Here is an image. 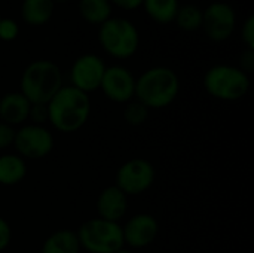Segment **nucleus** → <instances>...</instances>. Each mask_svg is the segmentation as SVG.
<instances>
[{"instance_id":"nucleus-15","label":"nucleus","mask_w":254,"mask_h":253,"mask_svg":"<svg viewBox=\"0 0 254 253\" xmlns=\"http://www.w3.org/2000/svg\"><path fill=\"white\" fill-rule=\"evenodd\" d=\"M27 176V163L18 154H4L0 157V185L15 186Z\"/></svg>"},{"instance_id":"nucleus-31","label":"nucleus","mask_w":254,"mask_h":253,"mask_svg":"<svg viewBox=\"0 0 254 253\" xmlns=\"http://www.w3.org/2000/svg\"><path fill=\"white\" fill-rule=\"evenodd\" d=\"M0 18H1V15H0Z\"/></svg>"},{"instance_id":"nucleus-30","label":"nucleus","mask_w":254,"mask_h":253,"mask_svg":"<svg viewBox=\"0 0 254 253\" xmlns=\"http://www.w3.org/2000/svg\"><path fill=\"white\" fill-rule=\"evenodd\" d=\"M55 1H68V0H54V3H55Z\"/></svg>"},{"instance_id":"nucleus-8","label":"nucleus","mask_w":254,"mask_h":253,"mask_svg":"<svg viewBox=\"0 0 254 253\" xmlns=\"http://www.w3.org/2000/svg\"><path fill=\"white\" fill-rule=\"evenodd\" d=\"M13 146L24 160H42L54 149V136L45 125L27 124L15 133Z\"/></svg>"},{"instance_id":"nucleus-22","label":"nucleus","mask_w":254,"mask_h":253,"mask_svg":"<svg viewBox=\"0 0 254 253\" xmlns=\"http://www.w3.org/2000/svg\"><path fill=\"white\" fill-rule=\"evenodd\" d=\"M18 33H19V27L16 21H13L12 18H0V40L10 42L16 39Z\"/></svg>"},{"instance_id":"nucleus-4","label":"nucleus","mask_w":254,"mask_h":253,"mask_svg":"<svg viewBox=\"0 0 254 253\" xmlns=\"http://www.w3.org/2000/svg\"><path fill=\"white\" fill-rule=\"evenodd\" d=\"M205 91L222 101H238L250 89V78L238 66L216 64L204 75Z\"/></svg>"},{"instance_id":"nucleus-23","label":"nucleus","mask_w":254,"mask_h":253,"mask_svg":"<svg viewBox=\"0 0 254 253\" xmlns=\"http://www.w3.org/2000/svg\"><path fill=\"white\" fill-rule=\"evenodd\" d=\"M28 119L34 125H43L45 122H48V119H49V116H48V106L46 104H31L30 113H28Z\"/></svg>"},{"instance_id":"nucleus-16","label":"nucleus","mask_w":254,"mask_h":253,"mask_svg":"<svg viewBox=\"0 0 254 253\" xmlns=\"http://www.w3.org/2000/svg\"><path fill=\"white\" fill-rule=\"evenodd\" d=\"M80 243L76 231L58 230L48 236L42 245V253H80Z\"/></svg>"},{"instance_id":"nucleus-3","label":"nucleus","mask_w":254,"mask_h":253,"mask_svg":"<svg viewBox=\"0 0 254 253\" xmlns=\"http://www.w3.org/2000/svg\"><path fill=\"white\" fill-rule=\"evenodd\" d=\"M61 86L63 73L60 67L49 60H36L24 69L19 92L31 104H48Z\"/></svg>"},{"instance_id":"nucleus-19","label":"nucleus","mask_w":254,"mask_h":253,"mask_svg":"<svg viewBox=\"0 0 254 253\" xmlns=\"http://www.w3.org/2000/svg\"><path fill=\"white\" fill-rule=\"evenodd\" d=\"M146 13L158 24H170L174 22L179 0H143L141 4Z\"/></svg>"},{"instance_id":"nucleus-20","label":"nucleus","mask_w":254,"mask_h":253,"mask_svg":"<svg viewBox=\"0 0 254 253\" xmlns=\"http://www.w3.org/2000/svg\"><path fill=\"white\" fill-rule=\"evenodd\" d=\"M174 22L183 31H195L202 27V10L193 3L179 6Z\"/></svg>"},{"instance_id":"nucleus-17","label":"nucleus","mask_w":254,"mask_h":253,"mask_svg":"<svg viewBox=\"0 0 254 253\" xmlns=\"http://www.w3.org/2000/svg\"><path fill=\"white\" fill-rule=\"evenodd\" d=\"M54 7V0H24L21 4V16L24 22L39 27L52 18Z\"/></svg>"},{"instance_id":"nucleus-24","label":"nucleus","mask_w":254,"mask_h":253,"mask_svg":"<svg viewBox=\"0 0 254 253\" xmlns=\"http://www.w3.org/2000/svg\"><path fill=\"white\" fill-rule=\"evenodd\" d=\"M241 37L247 49H254V15L247 16L241 28Z\"/></svg>"},{"instance_id":"nucleus-21","label":"nucleus","mask_w":254,"mask_h":253,"mask_svg":"<svg viewBox=\"0 0 254 253\" xmlns=\"http://www.w3.org/2000/svg\"><path fill=\"white\" fill-rule=\"evenodd\" d=\"M147 118H149V109L143 103H140L138 100H131L127 103L124 109V119L127 124L132 127H140L147 121Z\"/></svg>"},{"instance_id":"nucleus-14","label":"nucleus","mask_w":254,"mask_h":253,"mask_svg":"<svg viewBox=\"0 0 254 253\" xmlns=\"http://www.w3.org/2000/svg\"><path fill=\"white\" fill-rule=\"evenodd\" d=\"M31 103L18 91L7 92L0 98V122L16 127L28 121Z\"/></svg>"},{"instance_id":"nucleus-6","label":"nucleus","mask_w":254,"mask_h":253,"mask_svg":"<svg viewBox=\"0 0 254 253\" xmlns=\"http://www.w3.org/2000/svg\"><path fill=\"white\" fill-rule=\"evenodd\" d=\"M98 40L109 55L125 60L137 52L140 34L131 21L124 18H109L100 25Z\"/></svg>"},{"instance_id":"nucleus-25","label":"nucleus","mask_w":254,"mask_h":253,"mask_svg":"<svg viewBox=\"0 0 254 253\" xmlns=\"http://www.w3.org/2000/svg\"><path fill=\"white\" fill-rule=\"evenodd\" d=\"M15 127L7 125L4 122H0V151L13 146V140H15Z\"/></svg>"},{"instance_id":"nucleus-10","label":"nucleus","mask_w":254,"mask_h":253,"mask_svg":"<svg viewBox=\"0 0 254 253\" xmlns=\"http://www.w3.org/2000/svg\"><path fill=\"white\" fill-rule=\"evenodd\" d=\"M106 64L95 54H83L74 60L70 69V85L79 91L89 94L100 89Z\"/></svg>"},{"instance_id":"nucleus-5","label":"nucleus","mask_w":254,"mask_h":253,"mask_svg":"<svg viewBox=\"0 0 254 253\" xmlns=\"http://www.w3.org/2000/svg\"><path fill=\"white\" fill-rule=\"evenodd\" d=\"M80 249L88 253H115L124 249L122 225L101 218L83 222L76 231Z\"/></svg>"},{"instance_id":"nucleus-9","label":"nucleus","mask_w":254,"mask_h":253,"mask_svg":"<svg viewBox=\"0 0 254 253\" xmlns=\"http://www.w3.org/2000/svg\"><path fill=\"white\" fill-rule=\"evenodd\" d=\"M237 27V13L226 1H214L202 10V27L213 42L228 40Z\"/></svg>"},{"instance_id":"nucleus-12","label":"nucleus","mask_w":254,"mask_h":253,"mask_svg":"<svg viewBox=\"0 0 254 253\" xmlns=\"http://www.w3.org/2000/svg\"><path fill=\"white\" fill-rule=\"evenodd\" d=\"M159 234V224L149 213H138L129 218L122 227L124 243L132 249L150 246Z\"/></svg>"},{"instance_id":"nucleus-29","label":"nucleus","mask_w":254,"mask_h":253,"mask_svg":"<svg viewBox=\"0 0 254 253\" xmlns=\"http://www.w3.org/2000/svg\"><path fill=\"white\" fill-rule=\"evenodd\" d=\"M115 253H132L131 251H127V249H121V251H118V252Z\"/></svg>"},{"instance_id":"nucleus-1","label":"nucleus","mask_w":254,"mask_h":253,"mask_svg":"<svg viewBox=\"0 0 254 253\" xmlns=\"http://www.w3.org/2000/svg\"><path fill=\"white\" fill-rule=\"evenodd\" d=\"M46 106L49 116L48 122L61 133H74L80 130L91 115V100L88 94L71 85H63Z\"/></svg>"},{"instance_id":"nucleus-13","label":"nucleus","mask_w":254,"mask_h":253,"mask_svg":"<svg viewBox=\"0 0 254 253\" xmlns=\"http://www.w3.org/2000/svg\"><path fill=\"white\" fill-rule=\"evenodd\" d=\"M95 207L98 218L119 224L128 212V197L118 186H107L100 192Z\"/></svg>"},{"instance_id":"nucleus-11","label":"nucleus","mask_w":254,"mask_h":253,"mask_svg":"<svg viewBox=\"0 0 254 253\" xmlns=\"http://www.w3.org/2000/svg\"><path fill=\"white\" fill-rule=\"evenodd\" d=\"M100 89L107 100L118 104H127L135 97V78L124 66L106 67Z\"/></svg>"},{"instance_id":"nucleus-27","label":"nucleus","mask_w":254,"mask_h":253,"mask_svg":"<svg viewBox=\"0 0 254 253\" xmlns=\"http://www.w3.org/2000/svg\"><path fill=\"white\" fill-rule=\"evenodd\" d=\"M244 73H252L254 70V49H247L241 54L240 57V66H238Z\"/></svg>"},{"instance_id":"nucleus-28","label":"nucleus","mask_w":254,"mask_h":253,"mask_svg":"<svg viewBox=\"0 0 254 253\" xmlns=\"http://www.w3.org/2000/svg\"><path fill=\"white\" fill-rule=\"evenodd\" d=\"M110 3H113L125 10H134L143 4V0H110Z\"/></svg>"},{"instance_id":"nucleus-26","label":"nucleus","mask_w":254,"mask_h":253,"mask_svg":"<svg viewBox=\"0 0 254 253\" xmlns=\"http://www.w3.org/2000/svg\"><path fill=\"white\" fill-rule=\"evenodd\" d=\"M12 240V230L7 221L0 216V252L6 251Z\"/></svg>"},{"instance_id":"nucleus-7","label":"nucleus","mask_w":254,"mask_h":253,"mask_svg":"<svg viewBox=\"0 0 254 253\" xmlns=\"http://www.w3.org/2000/svg\"><path fill=\"white\" fill-rule=\"evenodd\" d=\"M156 171L150 161L144 158H132L124 163L116 171V183L127 197L141 195L155 183Z\"/></svg>"},{"instance_id":"nucleus-18","label":"nucleus","mask_w":254,"mask_h":253,"mask_svg":"<svg viewBox=\"0 0 254 253\" xmlns=\"http://www.w3.org/2000/svg\"><path fill=\"white\" fill-rule=\"evenodd\" d=\"M79 12L86 22L101 25L112 18V3L110 0H80Z\"/></svg>"},{"instance_id":"nucleus-2","label":"nucleus","mask_w":254,"mask_h":253,"mask_svg":"<svg viewBox=\"0 0 254 253\" xmlns=\"http://www.w3.org/2000/svg\"><path fill=\"white\" fill-rule=\"evenodd\" d=\"M180 91L177 73L165 66H156L143 72L135 79V100L150 109H164L174 103Z\"/></svg>"}]
</instances>
